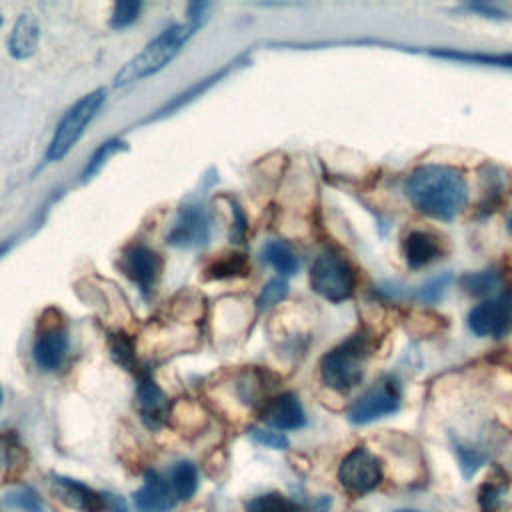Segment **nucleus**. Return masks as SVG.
Segmentation results:
<instances>
[{
	"instance_id": "1",
	"label": "nucleus",
	"mask_w": 512,
	"mask_h": 512,
	"mask_svg": "<svg viewBox=\"0 0 512 512\" xmlns=\"http://www.w3.org/2000/svg\"><path fill=\"white\" fill-rule=\"evenodd\" d=\"M410 204L428 218L450 222L468 202V184L460 170L426 164L410 172L404 184Z\"/></svg>"
},
{
	"instance_id": "2",
	"label": "nucleus",
	"mask_w": 512,
	"mask_h": 512,
	"mask_svg": "<svg viewBox=\"0 0 512 512\" xmlns=\"http://www.w3.org/2000/svg\"><path fill=\"white\" fill-rule=\"evenodd\" d=\"M198 28L200 20H190L188 24H174L162 30L152 42L146 44L142 52H138L128 64H124V68L114 78V86H128L162 70Z\"/></svg>"
},
{
	"instance_id": "3",
	"label": "nucleus",
	"mask_w": 512,
	"mask_h": 512,
	"mask_svg": "<svg viewBox=\"0 0 512 512\" xmlns=\"http://www.w3.org/2000/svg\"><path fill=\"white\" fill-rule=\"evenodd\" d=\"M370 354L368 336L352 334L330 352H326L320 360V376L322 382L336 390L348 392L362 382L364 362Z\"/></svg>"
},
{
	"instance_id": "4",
	"label": "nucleus",
	"mask_w": 512,
	"mask_h": 512,
	"mask_svg": "<svg viewBox=\"0 0 512 512\" xmlns=\"http://www.w3.org/2000/svg\"><path fill=\"white\" fill-rule=\"evenodd\" d=\"M104 98H106L104 90L96 88V90L88 92L86 96H82L74 106H70L66 110V114L60 118V122L56 126V132H54V136L50 140V146H48V152H46V158L50 162H56V160L64 158L70 152V148L82 136L84 128L90 124V120L102 108Z\"/></svg>"
},
{
	"instance_id": "5",
	"label": "nucleus",
	"mask_w": 512,
	"mask_h": 512,
	"mask_svg": "<svg viewBox=\"0 0 512 512\" xmlns=\"http://www.w3.org/2000/svg\"><path fill=\"white\" fill-rule=\"evenodd\" d=\"M310 286L318 296L330 302H342L354 292V270L340 254L324 252L312 264Z\"/></svg>"
},
{
	"instance_id": "6",
	"label": "nucleus",
	"mask_w": 512,
	"mask_h": 512,
	"mask_svg": "<svg viewBox=\"0 0 512 512\" xmlns=\"http://www.w3.org/2000/svg\"><path fill=\"white\" fill-rule=\"evenodd\" d=\"M400 402L402 392L398 380H394L392 376H384L352 404V408L348 410V420L358 426L376 422L398 412Z\"/></svg>"
},
{
	"instance_id": "7",
	"label": "nucleus",
	"mask_w": 512,
	"mask_h": 512,
	"mask_svg": "<svg viewBox=\"0 0 512 512\" xmlns=\"http://www.w3.org/2000/svg\"><path fill=\"white\" fill-rule=\"evenodd\" d=\"M338 480L348 494L364 496L382 480L380 460L368 448L358 446L344 456L338 468Z\"/></svg>"
},
{
	"instance_id": "8",
	"label": "nucleus",
	"mask_w": 512,
	"mask_h": 512,
	"mask_svg": "<svg viewBox=\"0 0 512 512\" xmlns=\"http://www.w3.org/2000/svg\"><path fill=\"white\" fill-rule=\"evenodd\" d=\"M468 328L482 338H500L512 330V292L476 304L466 318Z\"/></svg>"
},
{
	"instance_id": "9",
	"label": "nucleus",
	"mask_w": 512,
	"mask_h": 512,
	"mask_svg": "<svg viewBox=\"0 0 512 512\" xmlns=\"http://www.w3.org/2000/svg\"><path fill=\"white\" fill-rule=\"evenodd\" d=\"M118 266L144 294L152 292L162 272L160 256L140 242H134L122 250Z\"/></svg>"
},
{
	"instance_id": "10",
	"label": "nucleus",
	"mask_w": 512,
	"mask_h": 512,
	"mask_svg": "<svg viewBox=\"0 0 512 512\" xmlns=\"http://www.w3.org/2000/svg\"><path fill=\"white\" fill-rule=\"evenodd\" d=\"M210 238V220L200 204H186L178 210L168 232V242L178 248H194Z\"/></svg>"
},
{
	"instance_id": "11",
	"label": "nucleus",
	"mask_w": 512,
	"mask_h": 512,
	"mask_svg": "<svg viewBox=\"0 0 512 512\" xmlns=\"http://www.w3.org/2000/svg\"><path fill=\"white\" fill-rule=\"evenodd\" d=\"M68 352V330L60 322L44 324L32 344V356L38 368L52 372L58 370Z\"/></svg>"
},
{
	"instance_id": "12",
	"label": "nucleus",
	"mask_w": 512,
	"mask_h": 512,
	"mask_svg": "<svg viewBox=\"0 0 512 512\" xmlns=\"http://www.w3.org/2000/svg\"><path fill=\"white\" fill-rule=\"evenodd\" d=\"M176 504L172 484L156 470L144 474V484L134 492L136 512H168Z\"/></svg>"
},
{
	"instance_id": "13",
	"label": "nucleus",
	"mask_w": 512,
	"mask_h": 512,
	"mask_svg": "<svg viewBox=\"0 0 512 512\" xmlns=\"http://www.w3.org/2000/svg\"><path fill=\"white\" fill-rule=\"evenodd\" d=\"M52 488L56 496L72 510L78 512H104L102 492L92 490L90 486L60 474H52Z\"/></svg>"
},
{
	"instance_id": "14",
	"label": "nucleus",
	"mask_w": 512,
	"mask_h": 512,
	"mask_svg": "<svg viewBox=\"0 0 512 512\" xmlns=\"http://www.w3.org/2000/svg\"><path fill=\"white\" fill-rule=\"evenodd\" d=\"M444 244L440 236L428 230H412L402 242V254L412 270L426 268L428 264L444 256Z\"/></svg>"
},
{
	"instance_id": "15",
	"label": "nucleus",
	"mask_w": 512,
	"mask_h": 512,
	"mask_svg": "<svg viewBox=\"0 0 512 512\" xmlns=\"http://www.w3.org/2000/svg\"><path fill=\"white\" fill-rule=\"evenodd\" d=\"M262 420L278 432L298 430L306 424V414L298 396L292 392H284L266 404L262 412Z\"/></svg>"
},
{
	"instance_id": "16",
	"label": "nucleus",
	"mask_w": 512,
	"mask_h": 512,
	"mask_svg": "<svg viewBox=\"0 0 512 512\" xmlns=\"http://www.w3.org/2000/svg\"><path fill=\"white\" fill-rule=\"evenodd\" d=\"M136 406L142 420L152 428H158L168 416V400L152 378L140 380L136 388Z\"/></svg>"
},
{
	"instance_id": "17",
	"label": "nucleus",
	"mask_w": 512,
	"mask_h": 512,
	"mask_svg": "<svg viewBox=\"0 0 512 512\" xmlns=\"http://www.w3.org/2000/svg\"><path fill=\"white\" fill-rule=\"evenodd\" d=\"M38 38H40L38 20L32 14H20L12 26L8 50L14 58L24 60L34 54V50L38 46Z\"/></svg>"
},
{
	"instance_id": "18",
	"label": "nucleus",
	"mask_w": 512,
	"mask_h": 512,
	"mask_svg": "<svg viewBox=\"0 0 512 512\" xmlns=\"http://www.w3.org/2000/svg\"><path fill=\"white\" fill-rule=\"evenodd\" d=\"M424 54L442 58V60L512 68V54H490V52H472V50H454V48H434V50H424Z\"/></svg>"
},
{
	"instance_id": "19",
	"label": "nucleus",
	"mask_w": 512,
	"mask_h": 512,
	"mask_svg": "<svg viewBox=\"0 0 512 512\" xmlns=\"http://www.w3.org/2000/svg\"><path fill=\"white\" fill-rule=\"evenodd\" d=\"M262 260L282 276L298 272V258L292 252V248L282 240H268L262 248Z\"/></svg>"
},
{
	"instance_id": "20",
	"label": "nucleus",
	"mask_w": 512,
	"mask_h": 512,
	"mask_svg": "<svg viewBox=\"0 0 512 512\" xmlns=\"http://www.w3.org/2000/svg\"><path fill=\"white\" fill-rule=\"evenodd\" d=\"M170 484L174 488L176 498L190 500L198 490V468L188 460L176 462L170 468Z\"/></svg>"
},
{
	"instance_id": "21",
	"label": "nucleus",
	"mask_w": 512,
	"mask_h": 512,
	"mask_svg": "<svg viewBox=\"0 0 512 512\" xmlns=\"http://www.w3.org/2000/svg\"><path fill=\"white\" fill-rule=\"evenodd\" d=\"M250 270V264L244 254H224L222 258H216L206 268V278L210 280H226V278H238L246 276Z\"/></svg>"
},
{
	"instance_id": "22",
	"label": "nucleus",
	"mask_w": 512,
	"mask_h": 512,
	"mask_svg": "<svg viewBox=\"0 0 512 512\" xmlns=\"http://www.w3.org/2000/svg\"><path fill=\"white\" fill-rule=\"evenodd\" d=\"M482 174H484L486 186H484V200H482L480 208H482V214H490L500 204V198L506 190V180H504L502 172L492 164L484 166Z\"/></svg>"
},
{
	"instance_id": "23",
	"label": "nucleus",
	"mask_w": 512,
	"mask_h": 512,
	"mask_svg": "<svg viewBox=\"0 0 512 512\" xmlns=\"http://www.w3.org/2000/svg\"><path fill=\"white\" fill-rule=\"evenodd\" d=\"M246 512H302L300 506L278 492L260 494L246 502Z\"/></svg>"
},
{
	"instance_id": "24",
	"label": "nucleus",
	"mask_w": 512,
	"mask_h": 512,
	"mask_svg": "<svg viewBox=\"0 0 512 512\" xmlns=\"http://www.w3.org/2000/svg\"><path fill=\"white\" fill-rule=\"evenodd\" d=\"M4 504L10 506V508L24 510V512H44L42 500L38 498V494L30 486L10 490L4 498Z\"/></svg>"
},
{
	"instance_id": "25",
	"label": "nucleus",
	"mask_w": 512,
	"mask_h": 512,
	"mask_svg": "<svg viewBox=\"0 0 512 512\" xmlns=\"http://www.w3.org/2000/svg\"><path fill=\"white\" fill-rule=\"evenodd\" d=\"M500 278L496 272L492 270H482V272H470L462 276V286L466 292L474 294V296H482L492 292L498 286Z\"/></svg>"
},
{
	"instance_id": "26",
	"label": "nucleus",
	"mask_w": 512,
	"mask_h": 512,
	"mask_svg": "<svg viewBox=\"0 0 512 512\" xmlns=\"http://www.w3.org/2000/svg\"><path fill=\"white\" fill-rule=\"evenodd\" d=\"M142 4L136 0H120L114 4L112 8V16H110V26L116 30H122L126 26H130L138 14H140Z\"/></svg>"
},
{
	"instance_id": "27",
	"label": "nucleus",
	"mask_w": 512,
	"mask_h": 512,
	"mask_svg": "<svg viewBox=\"0 0 512 512\" xmlns=\"http://www.w3.org/2000/svg\"><path fill=\"white\" fill-rule=\"evenodd\" d=\"M122 144H124V142H120V140H106V142H102V144L96 148V152L92 154V158L88 160V164H86V168H84V172H82V180L92 178V176L102 168V164H104L114 152H118V150L122 148Z\"/></svg>"
},
{
	"instance_id": "28",
	"label": "nucleus",
	"mask_w": 512,
	"mask_h": 512,
	"mask_svg": "<svg viewBox=\"0 0 512 512\" xmlns=\"http://www.w3.org/2000/svg\"><path fill=\"white\" fill-rule=\"evenodd\" d=\"M450 278H452V274H448V272L438 274V276L430 278L428 282H424L422 286H418L414 296L422 302H436L442 296V292L446 290V286L450 284Z\"/></svg>"
},
{
	"instance_id": "29",
	"label": "nucleus",
	"mask_w": 512,
	"mask_h": 512,
	"mask_svg": "<svg viewBox=\"0 0 512 512\" xmlns=\"http://www.w3.org/2000/svg\"><path fill=\"white\" fill-rule=\"evenodd\" d=\"M286 294H288V284H286V280H284V278H274V280H270V282L262 288V292H260V296H258V308H260V310H266V308L278 304L280 300H284Z\"/></svg>"
},
{
	"instance_id": "30",
	"label": "nucleus",
	"mask_w": 512,
	"mask_h": 512,
	"mask_svg": "<svg viewBox=\"0 0 512 512\" xmlns=\"http://www.w3.org/2000/svg\"><path fill=\"white\" fill-rule=\"evenodd\" d=\"M504 498V486L502 484H494V482H486L482 486V490L478 492V504L484 512H496L500 502Z\"/></svg>"
},
{
	"instance_id": "31",
	"label": "nucleus",
	"mask_w": 512,
	"mask_h": 512,
	"mask_svg": "<svg viewBox=\"0 0 512 512\" xmlns=\"http://www.w3.org/2000/svg\"><path fill=\"white\" fill-rule=\"evenodd\" d=\"M110 350H112V356L116 358L118 364H122L126 368H132V364H134V346L124 334L112 336Z\"/></svg>"
},
{
	"instance_id": "32",
	"label": "nucleus",
	"mask_w": 512,
	"mask_h": 512,
	"mask_svg": "<svg viewBox=\"0 0 512 512\" xmlns=\"http://www.w3.org/2000/svg\"><path fill=\"white\" fill-rule=\"evenodd\" d=\"M250 438L260 444V446H266V448H274V450H286L288 448V438L278 432V430H262V428H256L250 432Z\"/></svg>"
},
{
	"instance_id": "33",
	"label": "nucleus",
	"mask_w": 512,
	"mask_h": 512,
	"mask_svg": "<svg viewBox=\"0 0 512 512\" xmlns=\"http://www.w3.org/2000/svg\"><path fill=\"white\" fill-rule=\"evenodd\" d=\"M232 212H234V224H232L230 238L236 240V242H242V238L246 234V218H244V214H242L238 204H232Z\"/></svg>"
},
{
	"instance_id": "34",
	"label": "nucleus",
	"mask_w": 512,
	"mask_h": 512,
	"mask_svg": "<svg viewBox=\"0 0 512 512\" xmlns=\"http://www.w3.org/2000/svg\"><path fill=\"white\" fill-rule=\"evenodd\" d=\"M104 496V512H128V504L122 496H116L112 492H102Z\"/></svg>"
},
{
	"instance_id": "35",
	"label": "nucleus",
	"mask_w": 512,
	"mask_h": 512,
	"mask_svg": "<svg viewBox=\"0 0 512 512\" xmlns=\"http://www.w3.org/2000/svg\"><path fill=\"white\" fill-rule=\"evenodd\" d=\"M460 452V462H462V468L466 470V476H470L482 462V456L478 454H472L468 448H458Z\"/></svg>"
},
{
	"instance_id": "36",
	"label": "nucleus",
	"mask_w": 512,
	"mask_h": 512,
	"mask_svg": "<svg viewBox=\"0 0 512 512\" xmlns=\"http://www.w3.org/2000/svg\"><path fill=\"white\" fill-rule=\"evenodd\" d=\"M506 228H508V232L512 234V208H510V212H508V218H506Z\"/></svg>"
},
{
	"instance_id": "37",
	"label": "nucleus",
	"mask_w": 512,
	"mask_h": 512,
	"mask_svg": "<svg viewBox=\"0 0 512 512\" xmlns=\"http://www.w3.org/2000/svg\"><path fill=\"white\" fill-rule=\"evenodd\" d=\"M396 512H416V510H396Z\"/></svg>"
},
{
	"instance_id": "38",
	"label": "nucleus",
	"mask_w": 512,
	"mask_h": 512,
	"mask_svg": "<svg viewBox=\"0 0 512 512\" xmlns=\"http://www.w3.org/2000/svg\"><path fill=\"white\" fill-rule=\"evenodd\" d=\"M0 404H2V388H0Z\"/></svg>"
},
{
	"instance_id": "39",
	"label": "nucleus",
	"mask_w": 512,
	"mask_h": 512,
	"mask_svg": "<svg viewBox=\"0 0 512 512\" xmlns=\"http://www.w3.org/2000/svg\"><path fill=\"white\" fill-rule=\"evenodd\" d=\"M0 26H2V16H0Z\"/></svg>"
}]
</instances>
